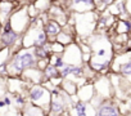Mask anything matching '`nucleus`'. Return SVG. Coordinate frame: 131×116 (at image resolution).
<instances>
[{
  "label": "nucleus",
  "mask_w": 131,
  "mask_h": 116,
  "mask_svg": "<svg viewBox=\"0 0 131 116\" xmlns=\"http://www.w3.org/2000/svg\"><path fill=\"white\" fill-rule=\"evenodd\" d=\"M21 79L25 83H27L28 85L30 84H42L44 83V74L40 69L31 67V69H27L22 72Z\"/></svg>",
  "instance_id": "10"
},
{
  "label": "nucleus",
  "mask_w": 131,
  "mask_h": 116,
  "mask_svg": "<svg viewBox=\"0 0 131 116\" xmlns=\"http://www.w3.org/2000/svg\"><path fill=\"white\" fill-rule=\"evenodd\" d=\"M32 5L36 8V11L39 13H45L50 8L51 3L49 2V0H35V2L32 3Z\"/></svg>",
  "instance_id": "19"
},
{
  "label": "nucleus",
  "mask_w": 131,
  "mask_h": 116,
  "mask_svg": "<svg viewBox=\"0 0 131 116\" xmlns=\"http://www.w3.org/2000/svg\"><path fill=\"white\" fill-rule=\"evenodd\" d=\"M12 57L10 48H0V66H4L9 62Z\"/></svg>",
  "instance_id": "21"
},
{
  "label": "nucleus",
  "mask_w": 131,
  "mask_h": 116,
  "mask_svg": "<svg viewBox=\"0 0 131 116\" xmlns=\"http://www.w3.org/2000/svg\"><path fill=\"white\" fill-rule=\"evenodd\" d=\"M26 98L27 102L40 107L49 113V107H50V90L46 89L42 84H30L27 90H26Z\"/></svg>",
  "instance_id": "4"
},
{
  "label": "nucleus",
  "mask_w": 131,
  "mask_h": 116,
  "mask_svg": "<svg viewBox=\"0 0 131 116\" xmlns=\"http://www.w3.org/2000/svg\"><path fill=\"white\" fill-rule=\"evenodd\" d=\"M62 60L64 63L68 65H84L82 63V53L76 41L64 46V50L62 53Z\"/></svg>",
  "instance_id": "6"
},
{
  "label": "nucleus",
  "mask_w": 131,
  "mask_h": 116,
  "mask_svg": "<svg viewBox=\"0 0 131 116\" xmlns=\"http://www.w3.org/2000/svg\"><path fill=\"white\" fill-rule=\"evenodd\" d=\"M60 116H70V113H66V115H60Z\"/></svg>",
  "instance_id": "25"
},
{
  "label": "nucleus",
  "mask_w": 131,
  "mask_h": 116,
  "mask_svg": "<svg viewBox=\"0 0 131 116\" xmlns=\"http://www.w3.org/2000/svg\"><path fill=\"white\" fill-rule=\"evenodd\" d=\"M94 95H95V89H94V84L91 83H85L84 85L79 86L76 93L77 99L82 102H90L94 98Z\"/></svg>",
  "instance_id": "11"
},
{
  "label": "nucleus",
  "mask_w": 131,
  "mask_h": 116,
  "mask_svg": "<svg viewBox=\"0 0 131 116\" xmlns=\"http://www.w3.org/2000/svg\"><path fill=\"white\" fill-rule=\"evenodd\" d=\"M31 17L28 14V11H27V5H22L19 7L18 9H14L13 13L10 14L9 20H8V23L9 26L12 27L13 31H16L18 35H23V32L27 30L30 22H31Z\"/></svg>",
  "instance_id": "5"
},
{
  "label": "nucleus",
  "mask_w": 131,
  "mask_h": 116,
  "mask_svg": "<svg viewBox=\"0 0 131 116\" xmlns=\"http://www.w3.org/2000/svg\"><path fill=\"white\" fill-rule=\"evenodd\" d=\"M0 31H2V23H0Z\"/></svg>",
  "instance_id": "26"
},
{
  "label": "nucleus",
  "mask_w": 131,
  "mask_h": 116,
  "mask_svg": "<svg viewBox=\"0 0 131 116\" xmlns=\"http://www.w3.org/2000/svg\"><path fill=\"white\" fill-rule=\"evenodd\" d=\"M59 88H60L64 93H67L68 95H76L77 89H79V86H77L73 81H71V80H68V79H63L62 83H60V85H59Z\"/></svg>",
  "instance_id": "16"
},
{
  "label": "nucleus",
  "mask_w": 131,
  "mask_h": 116,
  "mask_svg": "<svg viewBox=\"0 0 131 116\" xmlns=\"http://www.w3.org/2000/svg\"><path fill=\"white\" fill-rule=\"evenodd\" d=\"M96 21H98V13L95 11L81 12V13L71 12L67 23L72 25L76 35L80 39L85 40L96 31Z\"/></svg>",
  "instance_id": "2"
},
{
  "label": "nucleus",
  "mask_w": 131,
  "mask_h": 116,
  "mask_svg": "<svg viewBox=\"0 0 131 116\" xmlns=\"http://www.w3.org/2000/svg\"><path fill=\"white\" fill-rule=\"evenodd\" d=\"M14 9L16 2H0V23H2V26L9 20Z\"/></svg>",
  "instance_id": "14"
},
{
  "label": "nucleus",
  "mask_w": 131,
  "mask_h": 116,
  "mask_svg": "<svg viewBox=\"0 0 131 116\" xmlns=\"http://www.w3.org/2000/svg\"><path fill=\"white\" fill-rule=\"evenodd\" d=\"M42 74H44V81H46V80H51L54 78H58L59 76V70L55 66H53L51 63H48L46 67L42 70Z\"/></svg>",
  "instance_id": "17"
},
{
  "label": "nucleus",
  "mask_w": 131,
  "mask_h": 116,
  "mask_svg": "<svg viewBox=\"0 0 131 116\" xmlns=\"http://www.w3.org/2000/svg\"><path fill=\"white\" fill-rule=\"evenodd\" d=\"M49 2H50V3L53 4V3H55V2H57V0H49Z\"/></svg>",
  "instance_id": "24"
},
{
  "label": "nucleus",
  "mask_w": 131,
  "mask_h": 116,
  "mask_svg": "<svg viewBox=\"0 0 131 116\" xmlns=\"http://www.w3.org/2000/svg\"><path fill=\"white\" fill-rule=\"evenodd\" d=\"M21 116H46V112L40 107L27 102L21 110Z\"/></svg>",
  "instance_id": "15"
},
{
  "label": "nucleus",
  "mask_w": 131,
  "mask_h": 116,
  "mask_svg": "<svg viewBox=\"0 0 131 116\" xmlns=\"http://www.w3.org/2000/svg\"><path fill=\"white\" fill-rule=\"evenodd\" d=\"M19 39H21V35L13 31L7 21L2 26V31H0V48H12Z\"/></svg>",
  "instance_id": "7"
},
{
  "label": "nucleus",
  "mask_w": 131,
  "mask_h": 116,
  "mask_svg": "<svg viewBox=\"0 0 131 116\" xmlns=\"http://www.w3.org/2000/svg\"><path fill=\"white\" fill-rule=\"evenodd\" d=\"M113 70L122 74L123 76H131V53L126 52L123 54H119L116 58Z\"/></svg>",
  "instance_id": "9"
},
{
  "label": "nucleus",
  "mask_w": 131,
  "mask_h": 116,
  "mask_svg": "<svg viewBox=\"0 0 131 116\" xmlns=\"http://www.w3.org/2000/svg\"><path fill=\"white\" fill-rule=\"evenodd\" d=\"M112 3H114V0H94V11L98 12H104Z\"/></svg>",
  "instance_id": "20"
},
{
  "label": "nucleus",
  "mask_w": 131,
  "mask_h": 116,
  "mask_svg": "<svg viewBox=\"0 0 131 116\" xmlns=\"http://www.w3.org/2000/svg\"><path fill=\"white\" fill-rule=\"evenodd\" d=\"M96 108L90 102L76 101L70 108V116H95Z\"/></svg>",
  "instance_id": "8"
},
{
  "label": "nucleus",
  "mask_w": 131,
  "mask_h": 116,
  "mask_svg": "<svg viewBox=\"0 0 131 116\" xmlns=\"http://www.w3.org/2000/svg\"><path fill=\"white\" fill-rule=\"evenodd\" d=\"M60 30H62V26H60L58 22H55V21H53V20H50V18H46V20L44 21V31H45V34H46L49 41H50V40L54 41L55 36L60 32Z\"/></svg>",
  "instance_id": "12"
},
{
  "label": "nucleus",
  "mask_w": 131,
  "mask_h": 116,
  "mask_svg": "<svg viewBox=\"0 0 131 116\" xmlns=\"http://www.w3.org/2000/svg\"><path fill=\"white\" fill-rule=\"evenodd\" d=\"M125 7H126L127 13L131 14V0H126V2H125Z\"/></svg>",
  "instance_id": "23"
},
{
  "label": "nucleus",
  "mask_w": 131,
  "mask_h": 116,
  "mask_svg": "<svg viewBox=\"0 0 131 116\" xmlns=\"http://www.w3.org/2000/svg\"><path fill=\"white\" fill-rule=\"evenodd\" d=\"M37 58L34 53V48H21L16 50L9 62L5 65L8 78H21L22 72L27 69L36 67Z\"/></svg>",
  "instance_id": "1"
},
{
  "label": "nucleus",
  "mask_w": 131,
  "mask_h": 116,
  "mask_svg": "<svg viewBox=\"0 0 131 116\" xmlns=\"http://www.w3.org/2000/svg\"><path fill=\"white\" fill-rule=\"evenodd\" d=\"M48 18V16H44L40 13L37 17L32 18L27 30L21 36L22 40V48H35L44 45L48 40V36L44 31V21Z\"/></svg>",
  "instance_id": "3"
},
{
  "label": "nucleus",
  "mask_w": 131,
  "mask_h": 116,
  "mask_svg": "<svg viewBox=\"0 0 131 116\" xmlns=\"http://www.w3.org/2000/svg\"><path fill=\"white\" fill-rule=\"evenodd\" d=\"M95 116H121L119 110L111 102L100 103L96 107V115Z\"/></svg>",
  "instance_id": "13"
},
{
  "label": "nucleus",
  "mask_w": 131,
  "mask_h": 116,
  "mask_svg": "<svg viewBox=\"0 0 131 116\" xmlns=\"http://www.w3.org/2000/svg\"><path fill=\"white\" fill-rule=\"evenodd\" d=\"M117 34H128L131 32V21L122 18L117 22V28H116Z\"/></svg>",
  "instance_id": "18"
},
{
  "label": "nucleus",
  "mask_w": 131,
  "mask_h": 116,
  "mask_svg": "<svg viewBox=\"0 0 131 116\" xmlns=\"http://www.w3.org/2000/svg\"><path fill=\"white\" fill-rule=\"evenodd\" d=\"M50 46H51V53H54V54H60L62 55V53H63V50H64V46L62 45V44H59L58 41H50Z\"/></svg>",
  "instance_id": "22"
}]
</instances>
